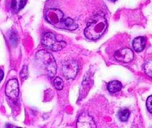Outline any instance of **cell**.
Instances as JSON below:
<instances>
[{"label": "cell", "mask_w": 152, "mask_h": 128, "mask_svg": "<svg viewBox=\"0 0 152 128\" xmlns=\"http://www.w3.org/2000/svg\"><path fill=\"white\" fill-rule=\"evenodd\" d=\"M78 71V64L76 61H66L62 65V72L66 79H74L77 75Z\"/></svg>", "instance_id": "cell-4"}, {"label": "cell", "mask_w": 152, "mask_h": 128, "mask_svg": "<svg viewBox=\"0 0 152 128\" xmlns=\"http://www.w3.org/2000/svg\"><path fill=\"white\" fill-rule=\"evenodd\" d=\"M4 73L2 70H0V83L1 82L2 79L4 78Z\"/></svg>", "instance_id": "cell-17"}, {"label": "cell", "mask_w": 152, "mask_h": 128, "mask_svg": "<svg viewBox=\"0 0 152 128\" xmlns=\"http://www.w3.org/2000/svg\"><path fill=\"white\" fill-rule=\"evenodd\" d=\"M27 0H12V8L14 12H19L26 5Z\"/></svg>", "instance_id": "cell-12"}, {"label": "cell", "mask_w": 152, "mask_h": 128, "mask_svg": "<svg viewBox=\"0 0 152 128\" xmlns=\"http://www.w3.org/2000/svg\"><path fill=\"white\" fill-rule=\"evenodd\" d=\"M77 128H96V126L92 117L87 113L80 115L77 122Z\"/></svg>", "instance_id": "cell-8"}, {"label": "cell", "mask_w": 152, "mask_h": 128, "mask_svg": "<svg viewBox=\"0 0 152 128\" xmlns=\"http://www.w3.org/2000/svg\"><path fill=\"white\" fill-rule=\"evenodd\" d=\"M77 27L78 26L77 24L74 22L72 19L69 17L63 18L61 23L59 24V25L58 27V28H63L70 31L76 30Z\"/></svg>", "instance_id": "cell-9"}, {"label": "cell", "mask_w": 152, "mask_h": 128, "mask_svg": "<svg viewBox=\"0 0 152 128\" xmlns=\"http://www.w3.org/2000/svg\"><path fill=\"white\" fill-rule=\"evenodd\" d=\"M7 96L11 99H16L19 95L18 82L16 79H11L7 83L5 89Z\"/></svg>", "instance_id": "cell-7"}, {"label": "cell", "mask_w": 152, "mask_h": 128, "mask_svg": "<svg viewBox=\"0 0 152 128\" xmlns=\"http://www.w3.org/2000/svg\"><path fill=\"white\" fill-rule=\"evenodd\" d=\"M38 59L41 61L44 67L48 76L54 77L57 72V64L53 56L46 50L39 51L37 54Z\"/></svg>", "instance_id": "cell-2"}, {"label": "cell", "mask_w": 152, "mask_h": 128, "mask_svg": "<svg viewBox=\"0 0 152 128\" xmlns=\"http://www.w3.org/2000/svg\"><path fill=\"white\" fill-rule=\"evenodd\" d=\"M129 111L127 109H121V110L119 111L118 113V116L119 120L122 122H126L128 120L130 116Z\"/></svg>", "instance_id": "cell-13"}, {"label": "cell", "mask_w": 152, "mask_h": 128, "mask_svg": "<svg viewBox=\"0 0 152 128\" xmlns=\"http://www.w3.org/2000/svg\"><path fill=\"white\" fill-rule=\"evenodd\" d=\"M122 87L121 82L118 81L114 80L109 82L107 84V89L109 92L115 93L121 90Z\"/></svg>", "instance_id": "cell-11"}, {"label": "cell", "mask_w": 152, "mask_h": 128, "mask_svg": "<svg viewBox=\"0 0 152 128\" xmlns=\"http://www.w3.org/2000/svg\"><path fill=\"white\" fill-rule=\"evenodd\" d=\"M64 18V14L61 11L56 9H50L46 13V18L50 23L58 27Z\"/></svg>", "instance_id": "cell-5"}, {"label": "cell", "mask_w": 152, "mask_h": 128, "mask_svg": "<svg viewBox=\"0 0 152 128\" xmlns=\"http://www.w3.org/2000/svg\"><path fill=\"white\" fill-rule=\"evenodd\" d=\"M145 38L143 37H137L133 40V47L136 52H142L145 49Z\"/></svg>", "instance_id": "cell-10"}, {"label": "cell", "mask_w": 152, "mask_h": 128, "mask_svg": "<svg viewBox=\"0 0 152 128\" xmlns=\"http://www.w3.org/2000/svg\"><path fill=\"white\" fill-rule=\"evenodd\" d=\"M42 42L45 48L53 51H59L66 45L64 41L57 40L55 35L51 32L45 33L42 38Z\"/></svg>", "instance_id": "cell-3"}, {"label": "cell", "mask_w": 152, "mask_h": 128, "mask_svg": "<svg viewBox=\"0 0 152 128\" xmlns=\"http://www.w3.org/2000/svg\"><path fill=\"white\" fill-rule=\"evenodd\" d=\"M145 71L147 76L152 78V60L149 61L145 65Z\"/></svg>", "instance_id": "cell-15"}, {"label": "cell", "mask_w": 152, "mask_h": 128, "mask_svg": "<svg viewBox=\"0 0 152 128\" xmlns=\"http://www.w3.org/2000/svg\"><path fill=\"white\" fill-rule=\"evenodd\" d=\"M111 1H117V0H111Z\"/></svg>", "instance_id": "cell-18"}, {"label": "cell", "mask_w": 152, "mask_h": 128, "mask_svg": "<svg viewBox=\"0 0 152 128\" xmlns=\"http://www.w3.org/2000/svg\"><path fill=\"white\" fill-rule=\"evenodd\" d=\"M53 85L56 89L61 90L64 87V83L61 78L59 77H56L53 80Z\"/></svg>", "instance_id": "cell-14"}, {"label": "cell", "mask_w": 152, "mask_h": 128, "mask_svg": "<svg viewBox=\"0 0 152 128\" xmlns=\"http://www.w3.org/2000/svg\"><path fill=\"white\" fill-rule=\"evenodd\" d=\"M114 57L118 61L129 63L134 59V54L132 50L126 47L117 50L114 54Z\"/></svg>", "instance_id": "cell-6"}, {"label": "cell", "mask_w": 152, "mask_h": 128, "mask_svg": "<svg viewBox=\"0 0 152 128\" xmlns=\"http://www.w3.org/2000/svg\"><path fill=\"white\" fill-rule=\"evenodd\" d=\"M146 107L148 111L152 113V95L148 97L146 101Z\"/></svg>", "instance_id": "cell-16"}, {"label": "cell", "mask_w": 152, "mask_h": 128, "mask_svg": "<svg viewBox=\"0 0 152 128\" xmlns=\"http://www.w3.org/2000/svg\"><path fill=\"white\" fill-rule=\"evenodd\" d=\"M107 23L103 14H97L90 19L85 30L86 38L91 40H96L103 35L107 30Z\"/></svg>", "instance_id": "cell-1"}]
</instances>
